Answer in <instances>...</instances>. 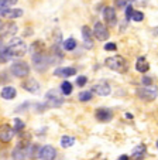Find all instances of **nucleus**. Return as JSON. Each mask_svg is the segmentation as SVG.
Segmentation results:
<instances>
[{"mask_svg": "<svg viewBox=\"0 0 158 160\" xmlns=\"http://www.w3.org/2000/svg\"><path fill=\"white\" fill-rule=\"evenodd\" d=\"M7 54H9L10 58L13 57H23L26 52H27V44L23 41L18 37H14V38L10 40L9 45L6 47Z\"/></svg>", "mask_w": 158, "mask_h": 160, "instance_id": "f257e3e1", "label": "nucleus"}, {"mask_svg": "<svg viewBox=\"0 0 158 160\" xmlns=\"http://www.w3.org/2000/svg\"><path fill=\"white\" fill-rule=\"evenodd\" d=\"M104 64H106V67H108V68H110V70L116 71V72H120V74L126 72V71H127V68H128L127 61H126L122 55H114V57L106 58Z\"/></svg>", "mask_w": 158, "mask_h": 160, "instance_id": "f03ea898", "label": "nucleus"}, {"mask_svg": "<svg viewBox=\"0 0 158 160\" xmlns=\"http://www.w3.org/2000/svg\"><path fill=\"white\" fill-rule=\"evenodd\" d=\"M52 62V57L51 55H47L45 52H41V54H34L33 55V65L37 71L42 72L51 65Z\"/></svg>", "mask_w": 158, "mask_h": 160, "instance_id": "7ed1b4c3", "label": "nucleus"}, {"mask_svg": "<svg viewBox=\"0 0 158 160\" xmlns=\"http://www.w3.org/2000/svg\"><path fill=\"white\" fill-rule=\"evenodd\" d=\"M137 97L140 98V99L146 101V102H151V101H154L155 98L158 97V88L152 87V85L138 88L137 89Z\"/></svg>", "mask_w": 158, "mask_h": 160, "instance_id": "20e7f679", "label": "nucleus"}, {"mask_svg": "<svg viewBox=\"0 0 158 160\" xmlns=\"http://www.w3.org/2000/svg\"><path fill=\"white\" fill-rule=\"evenodd\" d=\"M10 71L17 78H26L30 74V67H28V64L26 61H17V62H14L12 65Z\"/></svg>", "mask_w": 158, "mask_h": 160, "instance_id": "39448f33", "label": "nucleus"}, {"mask_svg": "<svg viewBox=\"0 0 158 160\" xmlns=\"http://www.w3.org/2000/svg\"><path fill=\"white\" fill-rule=\"evenodd\" d=\"M45 103H47V106H50V108H60L64 103V99H62V97L58 95L57 89H50L47 94H45Z\"/></svg>", "mask_w": 158, "mask_h": 160, "instance_id": "423d86ee", "label": "nucleus"}, {"mask_svg": "<svg viewBox=\"0 0 158 160\" xmlns=\"http://www.w3.org/2000/svg\"><path fill=\"white\" fill-rule=\"evenodd\" d=\"M55 157H57V150H55L54 146L45 145L40 148V150H38L40 160H55Z\"/></svg>", "mask_w": 158, "mask_h": 160, "instance_id": "0eeeda50", "label": "nucleus"}, {"mask_svg": "<svg viewBox=\"0 0 158 160\" xmlns=\"http://www.w3.org/2000/svg\"><path fill=\"white\" fill-rule=\"evenodd\" d=\"M93 34H95V37L99 40V41H106V40L110 37L108 27H106V26H104L102 21H98V23L95 24V28H93Z\"/></svg>", "mask_w": 158, "mask_h": 160, "instance_id": "6e6552de", "label": "nucleus"}, {"mask_svg": "<svg viewBox=\"0 0 158 160\" xmlns=\"http://www.w3.org/2000/svg\"><path fill=\"white\" fill-rule=\"evenodd\" d=\"M14 133L16 132L13 129V126H10V125H2L0 126V142L9 143L13 139Z\"/></svg>", "mask_w": 158, "mask_h": 160, "instance_id": "1a4fd4ad", "label": "nucleus"}, {"mask_svg": "<svg viewBox=\"0 0 158 160\" xmlns=\"http://www.w3.org/2000/svg\"><path fill=\"white\" fill-rule=\"evenodd\" d=\"M21 87L23 89H26L30 94H38L40 92V82L34 78H27L21 82Z\"/></svg>", "mask_w": 158, "mask_h": 160, "instance_id": "9d476101", "label": "nucleus"}, {"mask_svg": "<svg viewBox=\"0 0 158 160\" xmlns=\"http://www.w3.org/2000/svg\"><path fill=\"white\" fill-rule=\"evenodd\" d=\"M92 92L100 95V97H108V95H110L112 88H110V85H109L108 82H99V84L93 85Z\"/></svg>", "mask_w": 158, "mask_h": 160, "instance_id": "9b49d317", "label": "nucleus"}, {"mask_svg": "<svg viewBox=\"0 0 158 160\" xmlns=\"http://www.w3.org/2000/svg\"><path fill=\"white\" fill-rule=\"evenodd\" d=\"M95 116L99 122H110L113 119V112L108 108H99L96 111Z\"/></svg>", "mask_w": 158, "mask_h": 160, "instance_id": "f8f14e48", "label": "nucleus"}, {"mask_svg": "<svg viewBox=\"0 0 158 160\" xmlns=\"http://www.w3.org/2000/svg\"><path fill=\"white\" fill-rule=\"evenodd\" d=\"M103 18L109 26H112V27L116 24L117 23V16H116V12H114L113 7H104L103 9Z\"/></svg>", "mask_w": 158, "mask_h": 160, "instance_id": "ddd939ff", "label": "nucleus"}, {"mask_svg": "<svg viewBox=\"0 0 158 160\" xmlns=\"http://www.w3.org/2000/svg\"><path fill=\"white\" fill-rule=\"evenodd\" d=\"M0 97L3 98V99H14L16 97H17V91H16L14 87H10V85H7V87H4L3 89L0 91Z\"/></svg>", "mask_w": 158, "mask_h": 160, "instance_id": "4468645a", "label": "nucleus"}, {"mask_svg": "<svg viewBox=\"0 0 158 160\" xmlns=\"http://www.w3.org/2000/svg\"><path fill=\"white\" fill-rule=\"evenodd\" d=\"M147 154V148L146 145H138L136 146L134 149H133V154H131V157H133V160H143L144 157H146Z\"/></svg>", "mask_w": 158, "mask_h": 160, "instance_id": "2eb2a0df", "label": "nucleus"}, {"mask_svg": "<svg viewBox=\"0 0 158 160\" xmlns=\"http://www.w3.org/2000/svg\"><path fill=\"white\" fill-rule=\"evenodd\" d=\"M16 33H17V24H14V23H6V24H3L2 30H0V34L4 37L14 36Z\"/></svg>", "mask_w": 158, "mask_h": 160, "instance_id": "dca6fc26", "label": "nucleus"}, {"mask_svg": "<svg viewBox=\"0 0 158 160\" xmlns=\"http://www.w3.org/2000/svg\"><path fill=\"white\" fill-rule=\"evenodd\" d=\"M82 36H84V44L86 48H92L93 47V41H92V31L88 26L82 27Z\"/></svg>", "mask_w": 158, "mask_h": 160, "instance_id": "f3484780", "label": "nucleus"}, {"mask_svg": "<svg viewBox=\"0 0 158 160\" xmlns=\"http://www.w3.org/2000/svg\"><path fill=\"white\" fill-rule=\"evenodd\" d=\"M76 74V70L74 67H65V68H58V70L54 71L55 77H64V78H68V77H72Z\"/></svg>", "mask_w": 158, "mask_h": 160, "instance_id": "a211bd4d", "label": "nucleus"}, {"mask_svg": "<svg viewBox=\"0 0 158 160\" xmlns=\"http://www.w3.org/2000/svg\"><path fill=\"white\" fill-rule=\"evenodd\" d=\"M136 70L141 74L147 72V71L150 70V64H148V61H147L146 57H138L137 58V61H136Z\"/></svg>", "mask_w": 158, "mask_h": 160, "instance_id": "6ab92c4d", "label": "nucleus"}, {"mask_svg": "<svg viewBox=\"0 0 158 160\" xmlns=\"http://www.w3.org/2000/svg\"><path fill=\"white\" fill-rule=\"evenodd\" d=\"M31 52L34 54H41V52H45V47L42 44V41H36L31 45Z\"/></svg>", "mask_w": 158, "mask_h": 160, "instance_id": "aec40b11", "label": "nucleus"}, {"mask_svg": "<svg viewBox=\"0 0 158 160\" xmlns=\"http://www.w3.org/2000/svg\"><path fill=\"white\" fill-rule=\"evenodd\" d=\"M72 89H74V87H72V84L69 81H64L62 84H61V92H62L64 95H71Z\"/></svg>", "mask_w": 158, "mask_h": 160, "instance_id": "412c9836", "label": "nucleus"}, {"mask_svg": "<svg viewBox=\"0 0 158 160\" xmlns=\"http://www.w3.org/2000/svg\"><path fill=\"white\" fill-rule=\"evenodd\" d=\"M76 48V40L75 38H68L64 41V50L65 51H72Z\"/></svg>", "mask_w": 158, "mask_h": 160, "instance_id": "4be33fe9", "label": "nucleus"}, {"mask_svg": "<svg viewBox=\"0 0 158 160\" xmlns=\"http://www.w3.org/2000/svg\"><path fill=\"white\" fill-rule=\"evenodd\" d=\"M74 143H75V139L72 138V136H62V139H61V146L65 148V149L74 146Z\"/></svg>", "mask_w": 158, "mask_h": 160, "instance_id": "5701e85b", "label": "nucleus"}, {"mask_svg": "<svg viewBox=\"0 0 158 160\" xmlns=\"http://www.w3.org/2000/svg\"><path fill=\"white\" fill-rule=\"evenodd\" d=\"M23 14H24V12L21 9H9V12L6 13V16L10 18H18Z\"/></svg>", "mask_w": 158, "mask_h": 160, "instance_id": "b1692460", "label": "nucleus"}, {"mask_svg": "<svg viewBox=\"0 0 158 160\" xmlns=\"http://www.w3.org/2000/svg\"><path fill=\"white\" fill-rule=\"evenodd\" d=\"M24 128H26V125H24V122L20 118L13 119V129H14V132H21Z\"/></svg>", "mask_w": 158, "mask_h": 160, "instance_id": "393cba45", "label": "nucleus"}, {"mask_svg": "<svg viewBox=\"0 0 158 160\" xmlns=\"http://www.w3.org/2000/svg\"><path fill=\"white\" fill-rule=\"evenodd\" d=\"M92 97H93V94L90 91H84V92H81V94L78 95V98H79L81 102H88V101L92 99Z\"/></svg>", "mask_w": 158, "mask_h": 160, "instance_id": "a878e982", "label": "nucleus"}, {"mask_svg": "<svg viewBox=\"0 0 158 160\" xmlns=\"http://www.w3.org/2000/svg\"><path fill=\"white\" fill-rule=\"evenodd\" d=\"M9 60H10V57L7 54L6 47H0V62H6Z\"/></svg>", "mask_w": 158, "mask_h": 160, "instance_id": "bb28decb", "label": "nucleus"}, {"mask_svg": "<svg viewBox=\"0 0 158 160\" xmlns=\"http://www.w3.org/2000/svg\"><path fill=\"white\" fill-rule=\"evenodd\" d=\"M9 6L4 0H0V16H6V13L9 12Z\"/></svg>", "mask_w": 158, "mask_h": 160, "instance_id": "cd10ccee", "label": "nucleus"}, {"mask_svg": "<svg viewBox=\"0 0 158 160\" xmlns=\"http://www.w3.org/2000/svg\"><path fill=\"white\" fill-rule=\"evenodd\" d=\"M88 82V78L85 75H81V77H78L76 78V85L78 87H85Z\"/></svg>", "mask_w": 158, "mask_h": 160, "instance_id": "c85d7f7f", "label": "nucleus"}, {"mask_svg": "<svg viewBox=\"0 0 158 160\" xmlns=\"http://www.w3.org/2000/svg\"><path fill=\"white\" fill-rule=\"evenodd\" d=\"M131 18H133L134 21H143L144 14L141 12H134V13H133V16H131Z\"/></svg>", "mask_w": 158, "mask_h": 160, "instance_id": "c756f323", "label": "nucleus"}, {"mask_svg": "<svg viewBox=\"0 0 158 160\" xmlns=\"http://www.w3.org/2000/svg\"><path fill=\"white\" fill-rule=\"evenodd\" d=\"M104 50L106 51H114V50H117V45L114 42H108V44L104 45Z\"/></svg>", "mask_w": 158, "mask_h": 160, "instance_id": "7c9ffc66", "label": "nucleus"}, {"mask_svg": "<svg viewBox=\"0 0 158 160\" xmlns=\"http://www.w3.org/2000/svg\"><path fill=\"white\" fill-rule=\"evenodd\" d=\"M141 82H143V85H144V87H150V85H151V82H152V79L150 78V77H143V79H141Z\"/></svg>", "mask_w": 158, "mask_h": 160, "instance_id": "2f4dec72", "label": "nucleus"}, {"mask_svg": "<svg viewBox=\"0 0 158 160\" xmlns=\"http://www.w3.org/2000/svg\"><path fill=\"white\" fill-rule=\"evenodd\" d=\"M133 13H134V10H133V7H131V6H127V7H126V17H127V18H131Z\"/></svg>", "mask_w": 158, "mask_h": 160, "instance_id": "473e14b6", "label": "nucleus"}, {"mask_svg": "<svg viewBox=\"0 0 158 160\" xmlns=\"http://www.w3.org/2000/svg\"><path fill=\"white\" fill-rule=\"evenodd\" d=\"M116 4L119 7H124L126 6V0H116Z\"/></svg>", "mask_w": 158, "mask_h": 160, "instance_id": "72a5a7b5", "label": "nucleus"}, {"mask_svg": "<svg viewBox=\"0 0 158 160\" xmlns=\"http://www.w3.org/2000/svg\"><path fill=\"white\" fill-rule=\"evenodd\" d=\"M119 160H130V157H128L127 154H122V156L119 157Z\"/></svg>", "mask_w": 158, "mask_h": 160, "instance_id": "f704fd0d", "label": "nucleus"}, {"mask_svg": "<svg viewBox=\"0 0 158 160\" xmlns=\"http://www.w3.org/2000/svg\"><path fill=\"white\" fill-rule=\"evenodd\" d=\"M4 2H6L7 4H16L17 3V0H4Z\"/></svg>", "mask_w": 158, "mask_h": 160, "instance_id": "c9c22d12", "label": "nucleus"}, {"mask_svg": "<svg viewBox=\"0 0 158 160\" xmlns=\"http://www.w3.org/2000/svg\"><path fill=\"white\" fill-rule=\"evenodd\" d=\"M126 116H127L128 119H131V118H133V115H131V113H126Z\"/></svg>", "mask_w": 158, "mask_h": 160, "instance_id": "e433bc0d", "label": "nucleus"}, {"mask_svg": "<svg viewBox=\"0 0 158 160\" xmlns=\"http://www.w3.org/2000/svg\"><path fill=\"white\" fill-rule=\"evenodd\" d=\"M2 27H3V23H2V21H0V30H2Z\"/></svg>", "mask_w": 158, "mask_h": 160, "instance_id": "4c0bfd02", "label": "nucleus"}, {"mask_svg": "<svg viewBox=\"0 0 158 160\" xmlns=\"http://www.w3.org/2000/svg\"><path fill=\"white\" fill-rule=\"evenodd\" d=\"M0 47H3V42H2V38H0Z\"/></svg>", "mask_w": 158, "mask_h": 160, "instance_id": "58836bf2", "label": "nucleus"}, {"mask_svg": "<svg viewBox=\"0 0 158 160\" xmlns=\"http://www.w3.org/2000/svg\"><path fill=\"white\" fill-rule=\"evenodd\" d=\"M157 148H158V140H157Z\"/></svg>", "mask_w": 158, "mask_h": 160, "instance_id": "ea45409f", "label": "nucleus"}, {"mask_svg": "<svg viewBox=\"0 0 158 160\" xmlns=\"http://www.w3.org/2000/svg\"><path fill=\"white\" fill-rule=\"evenodd\" d=\"M130 2H134V0H130Z\"/></svg>", "mask_w": 158, "mask_h": 160, "instance_id": "a19ab883", "label": "nucleus"}]
</instances>
